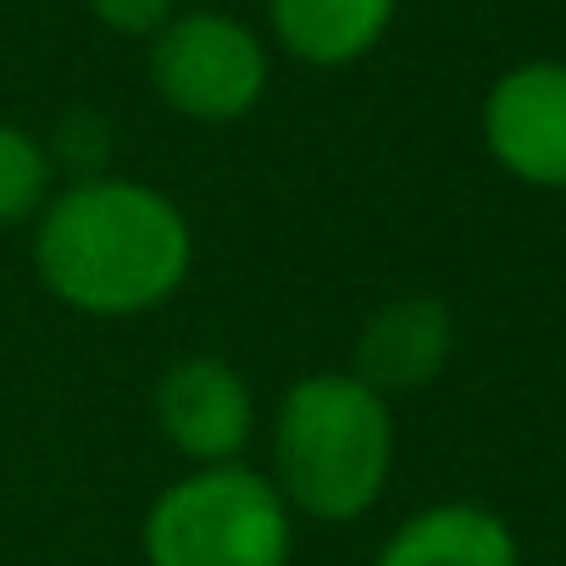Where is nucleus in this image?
<instances>
[{
  "label": "nucleus",
  "instance_id": "nucleus-1",
  "mask_svg": "<svg viewBox=\"0 0 566 566\" xmlns=\"http://www.w3.org/2000/svg\"><path fill=\"white\" fill-rule=\"evenodd\" d=\"M34 266L45 290L84 317H145L184 290L195 233L150 184L78 178L40 211Z\"/></svg>",
  "mask_w": 566,
  "mask_h": 566
},
{
  "label": "nucleus",
  "instance_id": "nucleus-2",
  "mask_svg": "<svg viewBox=\"0 0 566 566\" xmlns=\"http://www.w3.org/2000/svg\"><path fill=\"white\" fill-rule=\"evenodd\" d=\"M395 472V411L356 373L290 384L272 417V483L312 522H356Z\"/></svg>",
  "mask_w": 566,
  "mask_h": 566
},
{
  "label": "nucleus",
  "instance_id": "nucleus-3",
  "mask_svg": "<svg viewBox=\"0 0 566 566\" xmlns=\"http://www.w3.org/2000/svg\"><path fill=\"white\" fill-rule=\"evenodd\" d=\"M295 511L250 467H195L145 516L150 566H290Z\"/></svg>",
  "mask_w": 566,
  "mask_h": 566
},
{
  "label": "nucleus",
  "instance_id": "nucleus-4",
  "mask_svg": "<svg viewBox=\"0 0 566 566\" xmlns=\"http://www.w3.org/2000/svg\"><path fill=\"white\" fill-rule=\"evenodd\" d=\"M150 84L189 123H239L266 95V51L239 18L189 12L156 34Z\"/></svg>",
  "mask_w": 566,
  "mask_h": 566
},
{
  "label": "nucleus",
  "instance_id": "nucleus-5",
  "mask_svg": "<svg viewBox=\"0 0 566 566\" xmlns=\"http://www.w3.org/2000/svg\"><path fill=\"white\" fill-rule=\"evenodd\" d=\"M156 422L195 467H233L255 439V395L222 356H184L156 384Z\"/></svg>",
  "mask_w": 566,
  "mask_h": 566
},
{
  "label": "nucleus",
  "instance_id": "nucleus-6",
  "mask_svg": "<svg viewBox=\"0 0 566 566\" xmlns=\"http://www.w3.org/2000/svg\"><path fill=\"white\" fill-rule=\"evenodd\" d=\"M483 139L511 178L566 189V67H511L483 101Z\"/></svg>",
  "mask_w": 566,
  "mask_h": 566
},
{
  "label": "nucleus",
  "instance_id": "nucleus-7",
  "mask_svg": "<svg viewBox=\"0 0 566 566\" xmlns=\"http://www.w3.org/2000/svg\"><path fill=\"white\" fill-rule=\"evenodd\" d=\"M450 345H455L450 306L433 301V295H400V301L378 306L373 323L361 328L356 378L367 389H378L384 400L389 395H411V389H422V384H433L444 373Z\"/></svg>",
  "mask_w": 566,
  "mask_h": 566
},
{
  "label": "nucleus",
  "instance_id": "nucleus-8",
  "mask_svg": "<svg viewBox=\"0 0 566 566\" xmlns=\"http://www.w3.org/2000/svg\"><path fill=\"white\" fill-rule=\"evenodd\" d=\"M378 566H522V549L505 516L450 500L406 516L384 544Z\"/></svg>",
  "mask_w": 566,
  "mask_h": 566
},
{
  "label": "nucleus",
  "instance_id": "nucleus-9",
  "mask_svg": "<svg viewBox=\"0 0 566 566\" xmlns=\"http://www.w3.org/2000/svg\"><path fill=\"white\" fill-rule=\"evenodd\" d=\"M395 7L400 0H266L277 45L312 67L361 62L389 34Z\"/></svg>",
  "mask_w": 566,
  "mask_h": 566
},
{
  "label": "nucleus",
  "instance_id": "nucleus-10",
  "mask_svg": "<svg viewBox=\"0 0 566 566\" xmlns=\"http://www.w3.org/2000/svg\"><path fill=\"white\" fill-rule=\"evenodd\" d=\"M51 150L18 128L0 123V228H18L51 206Z\"/></svg>",
  "mask_w": 566,
  "mask_h": 566
},
{
  "label": "nucleus",
  "instance_id": "nucleus-11",
  "mask_svg": "<svg viewBox=\"0 0 566 566\" xmlns=\"http://www.w3.org/2000/svg\"><path fill=\"white\" fill-rule=\"evenodd\" d=\"M90 12L128 40H156L172 23V0H90Z\"/></svg>",
  "mask_w": 566,
  "mask_h": 566
}]
</instances>
